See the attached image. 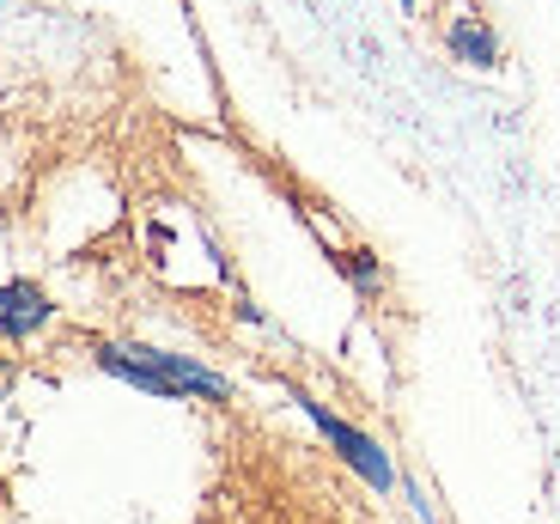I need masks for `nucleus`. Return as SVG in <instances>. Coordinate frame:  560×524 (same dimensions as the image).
Segmentation results:
<instances>
[{"label":"nucleus","instance_id":"5","mask_svg":"<svg viewBox=\"0 0 560 524\" xmlns=\"http://www.w3.org/2000/svg\"><path fill=\"white\" fill-rule=\"evenodd\" d=\"M341 269H348L353 287H365V293L378 287V256H372V251H348V256H341Z\"/></svg>","mask_w":560,"mask_h":524},{"label":"nucleus","instance_id":"4","mask_svg":"<svg viewBox=\"0 0 560 524\" xmlns=\"http://www.w3.org/2000/svg\"><path fill=\"white\" fill-rule=\"evenodd\" d=\"M445 43H451V56L469 61V68H493V61H500V37H493L481 19H469V13L445 31Z\"/></svg>","mask_w":560,"mask_h":524},{"label":"nucleus","instance_id":"3","mask_svg":"<svg viewBox=\"0 0 560 524\" xmlns=\"http://www.w3.org/2000/svg\"><path fill=\"white\" fill-rule=\"evenodd\" d=\"M56 305L37 281H7L0 287V341H31L37 329H49Z\"/></svg>","mask_w":560,"mask_h":524},{"label":"nucleus","instance_id":"1","mask_svg":"<svg viewBox=\"0 0 560 524\" xmlns=\"http://www.w3.org/2000/svg\"><path fill=\"white\" fill-rule=\"evenodd\" d=\"M98 366L165 403H232V379L196 354H171V348H147V341H98Z\"/></svg>","mask_w":560,"mask_h":524},{"label":"nucleus","instance_id":"2","mask_svg":"<svg viewBox=\"0 0 560 524\" xmlns=\"http://www.w3.org/2000/svg\"><path fill=\"white\" fill-rule=\"evenodd\" d=\"M299 409L311 415V427H317L323 440L336 445V457L353 469V476H360L365 488H372V494H390V488L402 482V476H396V464H390V452H384V445L372 440V433H360L353 421H341V415L329 409V403H317V397H299Z\"/></svg>","mask_w":560,"mask_h":524}]
</instances>
